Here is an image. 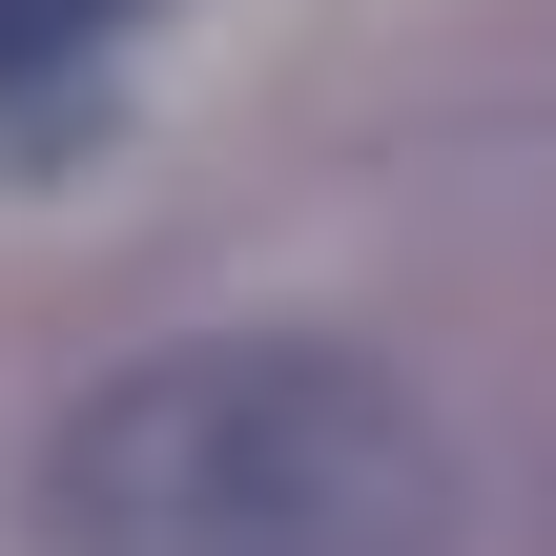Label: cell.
Wrapping results in <instances>:
<instances>
[{"label":"cell","mask_w":556,"mask_h":556,"mask_svg":"<svg viewBox=\"0 0 556 556\" xmlns=\"http://www.w3.org/2000/svg\"><path fill=\"white\" fill-rule=\"evenodd\" d=\"M62 556H454V433L351 330H186L41 433Z\"/></svg>","instance_id":"obj_1"},{"label":"cell","mask_w":556,"mask_h":556,"mask_svg":"<svg viewBox=\"0 0 556 556\" xmlns=\"http://www.w3.org/2000/svg\"><path fill=\"white\" fill-rule=\"evenodd\" d=\"M124 21H144V0H0V103H21V83H62V62H103Z\"/></svg>","instance_id":"obj_2"}]
</instances>
